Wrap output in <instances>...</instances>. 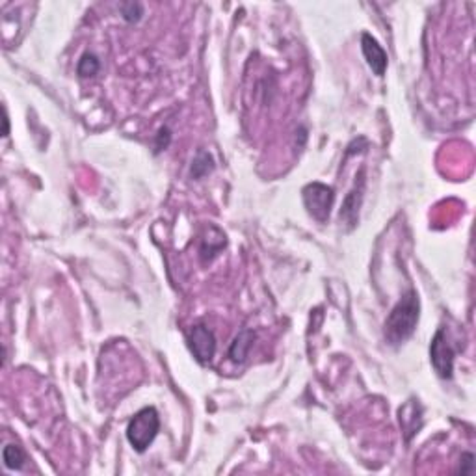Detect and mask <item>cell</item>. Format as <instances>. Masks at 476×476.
I'll return each mask as SVG.
<instances>
[{
    "instance_id": "cell-4",
    "label": "cell",
    "mask_w": 476,
    "mask_h": 476,
    "mask_svg": "<svg viewBox=\"0 0 476 476\" xmlns=\"http://www.w3.org/2000/svg\"><path fill=\"white\" fill-rule=\"evenodd\" d=\"M430 361H432V367L437 372V376L441 378H452L454 370V350L448 339H446L445 329L441 327L439 331L435 333V337L432 339V345H430Z\"/></svg>"
},
{
    "instance_id": "cell-3",
    "label": "cell",
    "mask_w": 476,
    "mask_h": 476,
    "mask_svg": "<svg viewBox=\"0 0 476 476\" xmlns=\"http://www.w3.org/2000/svg\"><path fill=\"white\" fill-rule=\"evenodd\" d=\"M304 205L316 221H326L329 218L335 201V192L331 186L322 183H311L304 188Z\"/></svg>"
},
{
    "instance_id": "cell-15",
    "label": "cell",
    "mask_w": 476,
    "mask_h": 476,
    "mask_svg": "<svg viewBox=\"0 0 476 476\" xmlns=\"http://www.w3.org/2000/svg\"><path fill=\"white\" fill-rule=\"evenodd\" d=\"M8 134H10V121H8V112L4 108V132H2V136H8Z\"/></svg>"
},
{
    "instance_id": "cell-10",
    "label": "cell",
    "mask_w": 476,
    "mask_h": 476,
    "mask_svg": "<svg viewBox=\"0 0 476 476\" xmlns=\"http://www.w3.org/2000/svg\"><path fill=\"white\" fill-rule=\"evenodd\" d=\"M2 461L6 465L8 469L19 470L23 469L24 461H26V454L21 446L17 445H6L4 450H2Z\"/></svg>"
},
{
    "instance_id": "cell-1",
    "label": "cell",
    "mask_w": 476,
    "mask_h": 476,
    "mask_svg": "<svg viewBox=\"0 0 476 476\" xmlns=\"http://www.w3.org/2000/svg\"><path fill=\"white\" fill-rule=\"evenodd\" d=\"M421 316V302L415 291L405 292L400 302L394 305L385 324H383V337L391 346L404 345L411 335L415 333L416 324Z\"/></svg>"
},
{
    "instance_id": "cell-12",
    "label": "cell",
    "mask_w": 476,
    "mask_h": 476,
    "mask_svg": "<svg viewBox=\"0 0 476 476\" xmlns=\"http://www.w3.org/2000/svg\"><path fill=\"white\" fill-rule=\"evenodd\" d=\"M99 69H101V62H99V58H97L95 54H89V53L84 54L82 58H80V62H78V67H77L78 75L84 78L93 77V75L99 73Z\"/></svg>"
},
{
    "instance_id": "cell-8",
    "label": "cell",
    "mask_w": 476,
    "mask_h": 476,
    "mask_svg": "<svg viewBox=\"0 0 476 476\" xmlns=\"http://www.w3.org/2000/svg\"><path fill=\"white\" fill-rule=\"evenodd\" d=\"M253 340H255V333L251 329H242L235 337L231 348H229V357H231L232 363H244L251 346H253Z\"/></svg>"
},
{
    "instance_id": "cell-2",
    "label": "cell",
    "mask_w": 476,
    "mask_h": 476,
    "mask_svg": "<svg viewBox=\"0 0 476 476\" xmlns=\"http://www.w3.org/2000/svg\"><path fill=\"white\" fill-rule=\"evenodd\" d=\"M161 430V416L155 408H143L127 426V439L136 452H145Z\"/></svg>"
},
{
    "instance_id": "cell-9",
    "label": "cell",
    "mask_w": 476,
    "mask_h": 476,
    "mask_svg": "<svg viewBox=\"0 0 476 476\" xmlns=\"http://www.w3.org/2000/svg\"><path fill=\"white\" fill-rule=\"evenodd\" d=\"M416 408H419V404L416 402H408V404L400 410V424H402V430L405 432V439L410 441L411 435L416 434V430L421 428V421L416 423Z\"/></svg>"
},
{
    "instance_id": "cell-7",
    "label": "cell",
    "mask_w": 476,
    "mask_h": 476,
    "mask_svg": "<svg viewBox=\"0 0 476 476\" xmlns=\"http://www.w3.org/2000/svg\"><path fill=\"white\" fill-rule=\"evenodd\" d=\"M361 51H363L365 60H367L370 69L374 71V75L383 77L387 71V53L378 43V39L370 34H363L361 36Z\"/></svg>"
},
{
    "instance_id": "cell-14",
    "label": "cell",
    "mask_w": 476,
    "mask_h": 476,
    "mask_svg": "<svg viewBox=\"0 0 476 476\" xmlns=\"http://www.w3.org/2000/svg\"><path fill=\"white\" fill-rule=\"evenodd\" d=\"M459 473H461V475H467V476L475 475V456H473V452H465L464 456H461Z\"/></svg>"
},
{
    "instance_id": "cell-11",
    "label": "cell",
    "mask_w": 476,
    "mask_h": 476,
    "mask_svg": "<svg viewBox=\"0 0 476 476\" xmlns=\"http://www.w3.org/2000/svg\"><path fill=\"white\" fill-rule=\"evenodd\" d=\"M214 170V161L212 156L208 155L207 151H199L197 156L192 162V177L194 178H203L205 175Z\"/></svg>"
},
{
    "instance_id": "cell-5",
    "label": "cell",
    "mask_w": 476,
    "mask_h": 476,
    "mask_svg": "<svg viewBox=\"0 0 476 476\" xmlns=\"http://www.w3.org/2000/svg\"><path fill=\"white\" fill-rule=\"evenodd\" d=\"M190 350L196 357L197 363L208 365L216 354V337L214 333L203 324L192 327L190 331Z\"/></svg>"
},
{
    "instance_id": "cell-13",
    "label": "cell",
    "mask_w": 476,
    "mask_h": 476,
    "mask_svg": "<svg viewBox=\"0 0 476 476\" xmlns=\"http://www.w3.org/2000/svg\"><path fill=\"white\" fill-rule=\"evenodd\" d=\"M119 12H121V15H123L125 21H129V23H136V21L142 19L143 6L140 2H125V4L119 6Z\"/></svg>"
},
{
    "instance_id": "cell-6",
    "label": "cell",
    "mask_w": 476,
    "mask_h": 476,
    "mask_svg": "<svg viewBox=\"0 0 476 476\" xmlns=\"http://www.w3.org/2000/svg\"><path fill=\"white\" fill-rule=\"evenodd\" d=\"M363 192H365V170L359 172V185L356 183V188L346 196L342 210H340V220L348 223V229H354L359 221V208L363 203Z\"/></svg>"
}]
</instances>
